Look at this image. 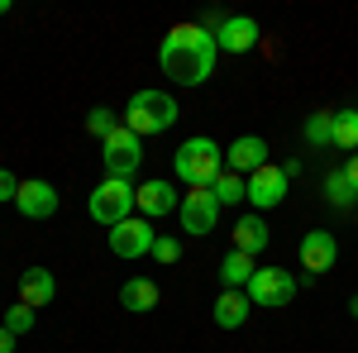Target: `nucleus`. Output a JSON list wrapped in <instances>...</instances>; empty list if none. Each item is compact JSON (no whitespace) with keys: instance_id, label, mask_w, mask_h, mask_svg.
Returning a JSON list of instances; mask_svg holds the SVG:
<instances>
[{"instance_id":"obj_17","label":"nucleus","mask_w":358,"mask_h":353,"mask_svg":"<svg viewBox=\"0 0 358 353\" xmlns=\"http://www.w3.org/2000/svg\"><path fill=\"white\" fill-rule=\"evenodd\" d=\"M268 239H273V229H268L263 215H239V224H234V248H239V253L258 258V253L268 248Z\"/></svg>"},{"instance_id":"obj_14","label":"nucleus","mask_w":358,"mask_h":353,"mask_svg":"<svg viewBox=\"0 0 358 353\" xmlns=\"http://www.w3.org/2000/svg\"><path fill=\"white\" fill-rule=\"evenodd\" d=\"M215 48H220V53H248V48H258V20L229 15L224 29L215 34Z\"/></svg>"},{"instance_id":"obj_26","label":"nucleus","mask_w":358,"mask_h":353,"mask_svg":"<svg viewBox=\"0 0 358 353\" xmlns=\"http://www.w3.org/2000/svg\"><path fill=\"white\" fill-rule=\"evenodd\" d=\"M153 258H158V263H177V258H182V244H177V239H167V234H158V244H153Z\"/></svg>"},{"instance_id":"obj_25","label":"nucleus","mask_w":358,"mask_h":353,"mask_svg":"<svg viewBox=\"0 0 358 353\" xmlns=\"http://www.w3.org/2000/svg\"><path fill=\"white\" fill-rule=\"evenodd\" d=\"M0 325L10 329V334H29V329H34V305H24V301H20V305H10Z\"/></svg>"},{"instance_id":"obj_13","label":"nucleus","mask_w":358,"mask_h":353,"mask_svg":"<svg viewBox=\"0 0 358 353\" xmlns=\"http://www.w3.org/2000/svg\"><path fill=\"white\" fill-rule=\"evenodd\" d=\"M182 206V196L167 187V182H143V187H134V210L143 219H163V215H172Z\"/></svg>"},{"instance_id":"obj_2","label":"nucleus","mask_w":358,"mask_h":353,"mask_svg":"<svg viewBox=\"0 0 358 353\" xmlns=\"http://www.w3.org/2000/svg\"><path fill=\"white\" fill-rule=\"evenodd\" d=\"M172 172H177V182H187L192 191L210 187L215 177L224 172V148L215 138H187L182 148H177V158H172Z\"/></svg>"},{"instance_id":"obj_23","label":"nucleus","mask_w":358,"mask_h":353,"mask_svg":"<svg viewBox=\"0 0 358 353\" xmlns=\"http://www.w3.org/2000/svg\"><path fill=\"white\" fill-rule=\"evenodd\" d=\"M334 148L358 153V110H334Z\"/></svg>"},{"instance_id":"obj_27","label":"nucleus","mask_w":358,"mask_h":353,"mask_svg":"<svg viewBox=\"0 0 358 353\" xmlns=\"http://www.w3.org/2000/svg\"><path fill=\"white\" fill-rule=\"evenodd\" d=\"M15 196H20V177L10 167H0V201H15Z\"/></svg>"},{"instance_id":"obj_24","label":"nucleus","mask_w":358,"mask_h":353,"mask_svg":"<svg viewBox=\"0 0 358 353\" xmlns=\"http://www.w3.org/2000/svg\"><path fill=\"white\" fill-rule=\"evenodd\" d=\"M120 124H124V120H115V110H106V106H96L91 115H86V134H96L101 143H106V138H110Z\"/></svg>"},{"instance_id":"obj_8","label":"nucleus","mask_w":358,"mask_h":353,"mask_svg":"<svg viewBox=\"0 0 358 353\" xmlns=\"http://www.w3.org/2000/svg\"><path fill=\"white\" fill-rule=\"evenodd\" d=\"M177 215H182V229L201 239V234H210V229L220 224V201L210 196V187L187 191V196H182V206H177Z\"/></svg>"},{"instance_id":"obj_16","label":"nucleus","mask_w":358,"mask_h":353,"mask_svg":"<svg viewBox=\"0 0 358 353\" xmlns=\"http://www.w3.org/2000/svg\"><path fill=\"white\" fill-rule=\"evenodd\" d=\"M248 310H253L248 291H220L215 305H210V315H215V325H220V329H244Z\"/></svg>"},{"instance_id":"obj_7","label":"nucleus","mask_w":358,"mask_h":353,"mask_svg":"<svg viewBox=\"0 0 358 353\" xmlns=\"http://www.w3.org/2000/svg\"><path fill=\"white\" fill-rule=\"evenodd\" d=\"M292 296H296V277L282 268H258L253 272V282H248V301L253 305H292Z\"/></svg>"},{"instance_id":"obj_19","label":"nucleus","mask_w":358,"mask_h":353,"mask_svg":"<svg viewBox=\"0 0 358 353\" xmlns=\"http://www.w3.org/2000/svg\"><path fill=\"white\" fill-rule=\"evenodd\" d=\"M120 305L134 310V315H148V310L158 305V282H153V277H129V282L120 287Z\"/></svg>"},{"instance_id":"obj_31","label":"nucleus","mask_w":358,"mask_h":353,"mask_svg":"<svg viewBox=\"0 0 358 353\" xmlns=\"http://www.w3.org/2000/svg\"><path fill=\"white\" fill-rule=\"evenodd\" d=\"M5 15H10V0H0V20H5Z\"/></svg>"},{"instance_id":"obj_29","label":"nucleus","mask_w":358,"mask_h":353,"mask_svg":"<svg viewBox=\"0 0 358 353\" xmlns=\"http://www.w3.org/2000/svg\"><path fill=\"white\" fill-rule=\"evenodd\" d=\"M0 353H15V334H10L5 325H0Z\"/></svg>"},{"instance_id":"obj_21","label":"nucleus","mask_w":358,"mask_h":353,"mask_svg":"<svg viewBox=\"0 0 358 353\" xmlns=\"http://www.w3.org/2000/svg\"><path fill=\"white\" fill-rule=\"evenodd\" d=\"M301 138L310 148H334V110H315V115L306 120Z\"/></svg>"},{"instance_id":"obj_10","label":"nucleus","mask_w":358,"mask_h":353,"mask_svg":"<svg viewBox=\"0 0 358 353\" xmlns=\"http://www.w3.org/2000/svg\"><path fill=\"white\" fill-rule=\"evenodd\" d=\"M62 206V196H57L53 182H43V177H29V182H20V196H15V210L24 219H48Z\"/></svg>"},{"instance_id":"obj_15","label":"nucleus","mask_w":358,"mask_h":353,"mask_svg":"<svg viewBox=\"0 0 358 353\" xmlns=\"http://www.w3.org/2000/svg\"><path fill=\"white\" fill-rule=\"evenodd\" d=\"M53 296H57V282H53V272L48 268H24L20 272V301L24 305H53Z\"/></svg>"},{"instance_id":"obj_18","label":"nucleus","mask_w":358,"mask_h":353,"mask_svg":"<svg viewBox=\"0 0 358 353\" xmlns=\"http://www.w3.org/2000/svg\"><path fill=\"white\" fill-rule=\"evenodd\" d=\"M253 272H258V263H253L248 253H239V248H229V253L220 258V282H224V291H248Z\"/></svg>"},{"instance_id":"obj_9","label":"nucleus","mask_w":358,"mask_h":353,"mask_svg":"<svg viewBox=\"0 0 358 353\" xmlns=\"http://www.w3.org/2000/svg\"><path fill=\"white\" fill-rule=\"evenodd\" d=\"M244 191H248V206L253 210H273V206H282V196H287V172L277 163L258 167L253 177H244Z\"/></svg>"},{"instance_id":"obj_12","label":"nucleus","mask_w":358,"mask_h":353,"mask_svg":"<svg viewBox=\"0 0 358 353\" xmlns=\"http://www.w3.org/2000/svg\"><path fill=\"white\" fill-rule=\"evenodd\" d=\"M224 167H229V172H239V177H253L258 167H268V138L239 134L229 148H224Z\"/></svg>"},{"instance_id":"obj_11","label":"nucleus","mask_w":358,"mask_h":353,"mask_svg":"<svg viewBox=\"0 0 358 353\" xmlns=\"http://www.w3.org/2000/svg\"><path fill=\"white\" fill-rule=\"evenodd\" d=\"M296 253H301V268L310 272V277H325V272L339 263V244H334L330 229H310V234L301 239V248H296Z\"/></svg>"},{"instance_id":"obj_1","label":"nucleus","mask_w":358,"mask_h":353,"mask_svg":"<svg viewBox=\"0 0 358 353\" xmlns=\"http://www.w3.org/2000/svg\"><path fill=\"white\" fill-rule=\"evenodd\" d=\"M215 57H220L215 38H210L206 29H196V24L167 29V38L158 43V67H163L177 86H201L215 72Z\"/></svg>"},{"instance_id":"obj_6","label":"nucleus","mask_w":358,"mask_h":353,"mask_svg":"<svg viewBox=\"0 0 358 353\" xmlns=\"http://www.w3.org/2000/svg\"><path fill=\"white\" fill-rule=\"evenodd\" d=\"M153 244H158V229H153V219H143V215H129V219H120V224L110 229V253L124 258V263L153 253Z\"/></svg>"},{"instance_id":"obj_5","label":"nucleus","mask_w":358,"mask_h":353,"mask_svg":"<svg viewBox=\"0 0 358 353\" xmlns=\"http://www.w3.org/2000/svg\"><path fill=\"white\" fill-rule=\"evenodd\" d=\"M101 163H106V177H120V182H134L138 163H143V138L134 129H115L106 143H101Z\"/></svg>"},{"instance_id":"obj_20","label":"nucleus","mask_w":358,"mask_h":353,"mask_svg":"<svg viewBox=\"0 0 358 353\" xmlns=\"http://www.w3.org/2000/svg\"><path fill=\"white\" fill-rule=\"evenodd\" d=\"M325 201H330L334 210H354V206H358V191L349 187L344 167H334V172H325Z\"/></svg>"},{"instance_id":"obj_30","label":"nucleus","mask_w":358,"mask_h":353,"mask_svg":"<svg viewBox=\"0 0 358 353\" xmlns=\"http://www.w3.org/2000/svg\"><path fill=\"white\" fill-rule=\"evenodd\" d=\"M349 315H354V320H358V296H354V301H349Z\"/></svg>"},{"instance_id":"obj_32","label":"nucleus","mask_w":358,"mask_h":353,"mask_svg":"<svg viewBox=\"0 0 358 353\" xmlns=\"http://www.w3.org/2000/svg\"><path fill=\"white\" fill-rule=\"evenodd\" d=\"M354 215H358V206H354Z\"/></svg>"},{"instance_id":"obj_28","label":"nucleus","mask_w":358,"mask_h":353,"mask_svg":"<svg viewBox=\"0 0 358 353\" xmlns=\"http://www.w3.org/2000/svg\"><path fill=\"white\" fill-rule=\"evenodd\" d=\"M344 177H349V187L358 191V153H349V158H344Z\"/></svg>"},{"instance_id":"obj_22","label":"nucleus","mask_w":358,"mask_h":353,"mask_svg":"<svg viewBox=\"0 0 358 353\" xmlns=\"http://www.w3.org/2000/svg\"><path fill=\"white\" fill-rule=\"evenodd\" d=\"M210 196H215V201H220V210H224V206H244V201H248V191H244V177H239V172H229V167H224L220 177H215V182H210Z\"/></svg>"},{"instance_id":"obj_3","label":"nucleus","mask_w":358,"mask_h":353,"mask_svg":"<svg viewBox=\"0 0 358 353\" xmlns=\"http://www.w3.org/2000/svg\"><path fill=\"white\" fill-rule=\"evenodd\" d=\"M177 101L167 96V91H158V86H148V91H134L129 96V110H124V129H134L138 138L148 134H167L172 124H177Z\"/></svg>"},{"instance_id":"obj_4","label":"nucleus","mask_w":358,"mask_h":353,"mask_svg":"<svg viewBox=\"0 0 358 353\" xmlns=\"http://www.w3.org/2000/svg\"><path fill=\"white\" fill-rule=\"evenodd\" d=\"M91 219L96 224H106V229H115L120 219L134 215V182H120V177H106L101 187L91 191Z\"/></svg>"}]
</instances>
